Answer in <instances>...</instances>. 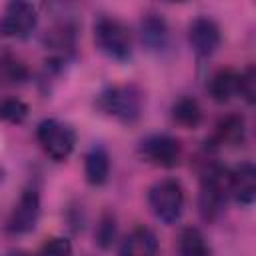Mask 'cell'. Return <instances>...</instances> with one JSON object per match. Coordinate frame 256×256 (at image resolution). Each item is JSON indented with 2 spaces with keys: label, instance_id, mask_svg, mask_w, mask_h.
Returning <instances> with one entry per match:
<instances>
[{
  "label": "cell",
  "instance_id": "obj_1",
  "mask_svg": "<svg viewBox=\"0 0 256 256\" xmlns=\"http://www.w3.org/2000/svg\"><path fill=\"white\" fill-rule=\"evenodd\" d=\"M96 106L100 112L122 124H136L144 110V92L136 84L106 86L96 96Z\"/></svg>",
  "mask_w": 256,
  "mask_h": 256
},
{
  "label": "cell",
  "instance_id": "obj_2",
  "mask_svg": "<svg viewBox=\"0 0 256 256\" xmlns=\"http://www.w3.org/2000/svg\"><path fill=\"white\" fill-rule=\"evenodd\" d=\"M230 198L228 186V168L220 164H206L200 178V194H198V210L202 220L214 222L222 216L226 202Z\"/></svg>",
  "mask_w": 256,
  "mask_h": 256
},
{
  "label": "cell",
  "instance_id": "obj_3",
  "mask_svg": "<svg viewBox=\"0 0 256 256\" xmlns=\"http://www.w3.org/2000/svg\"><path fill=\"white\" fill-rule=\"evenodd\" d=\"M94 42L96 48L110 60L126 62L132 58L134 52L132 34L128 26L116 16L102 14L94 20Z\"/></svg>",
  "mask_w": 256,
  "mask_h": 256
},
{
  "label": "cell",
  "instance_id": "obj_4",
  "mask_svg": "<svg viewBox=\"0 0 256 256\" xmlns=\"http://www.w3.org/2000/svg\"><path fill=\"white\" fill-rule=\"evenodd\" d=\"M184 202V188L176 178H162L148 188V206L152 214L164 224H174L180 220Z\"/></svg>",
  "mask_w": 256,
  "mask_h": 256
},
{
  "label": "cell",
  "instance_id": "obj_5",
  "mask_svg": "<svg viewBox=\"0 0 256 256\" xmlns=\"http://www.w3.org/2000/svg\"><path fill=\"white\" fill-rule=\"evenodd\" d=\"M36 140L54 162H64L76 148V130L58 118H46L36 126Z\"/></svg>",
  "mask_w": 256,
  "mask_h": 256
},
{
  "label": "cell",
  "instance_id": "obj_6",
  "mask_svg": "<svg viewBox=\"0 0 256 256\" xmlns=\"http://www.w3.org/2000/svg\"><path fill=\"white\" fill-rule=\"evenodd\" d=\"M138 154L144 162L158 168H174L182 160V144L176 136L166 132H154L140 140Z\"/></svg>",
  "mask_w": 256,
  "mask_h": 256
},
{
  "label": "cell",
  "instance_id": "obj_7",
  "mask_svg": "<svg viewBox=\"0 0 256 256\" xmlns=\"http://www.w3.org/2000/svg\"><path fill=\"white\" fill-rule=\"evenodd\" d=\"M42 212V202H40V192L36 186H26L12 206L8 218H6V232L10 236H22L28 234L36 228Z\"/></svg>",
  "mask_w": 256,
  "mask_h": 256
},
{
  "label": "cell",
  "instance_id": "obj_8",
  "mask_svg": "<svg viewBox=\"0 0 256 256\" xmlns=\"http://www.w3.org/2000/svg\"><path fill=\"white\" fill-rule=\"evenodd\" d=\"M38 24V10L30 2L14 0L6 4L0 16V36L12 40L28 38Z\"/></svg>",
  "mask_w": 256,
  "mask_h": 256
},
{
  "label": "cell",
  "instance_id": "obj_9",
  "mask_svg": "<svg viewBox=\"0 0 256 256\" xmlns=\"http://www.w3.org/2000/svg\"><path fill=\"white\" fill-rule=\"evenodd\" d=\"M222 42V32L216 20L210 16H196L188 26V44L200 58H210Z\"/></svg>",
  "mask_w": 256,
  "mask_h": 256
},
{
  "label": "cell",
  "instance_id": "obj_10",
  "mask_svg": "<svg viewBox=\"0 0 256 256\" xmlns=\"http://www.w3.org/2000/svg\"><path fill=\"white\" fill-rule=\"evenodd\" d=\"M230 198L242 206H252L256 200V166L252 162H240L228 168Z\"/></svg>",
  "mask_w": 256,
  "mask_h": 256
},
{
  "label": "cell",
  "instance_id": "obj_11",
  "mask_svg": "<svg viewBox=\"0 0 256 256\" xmlns=\"http://www.w3.org/2000/svg\"><path fill=\"white\" fill-rule=\"evenodd\" d=\"M140 42L150 52H164L170 44V28L160 12H146L138 24Z\"/></svg>",
  "mask_w": 256,
  "mask_h": 256
},
{
  "label": "cell",
  "instance_id": "obj_12",
  "mask_svg": "<svg viewBox=\"0 0 256 256\" xmlns=\"http://www.w3.org/2000/svg\"><path fill=\"white\" fill-rule=\"evenodd\" d=\"M118 256H158V238L146 226H136L120 242Z\"/></svg>",
  "mask_w": 256,
  "mask_h": 256
},
{
  "label": "cell",
  "instance_id": "obj_13",
  "mask_svg": "<svg viewBox=\"0 0 256 256\" xmlns=\"http://www.w3.org/2000/svg\"><path fill=\"white\" fill-rule=\"evenodd\" d=\"M110 154L104 146L94 144L84 154V176L92 186H104L110 178Z\"/></svg>",
  "mask_w": 256,
  "mask_h": 256
},
{
  "label": "cell",
  "instance_id": "obj_14",
  "mask_svg": "<svg viewBox=\"0 0 256 256\" xmlns=\"http://www.w3.org/2000/svg\"><path fill=\"white\" fill-rule=\"evenodd\" d=\"M238 86H240V72L234 68H220L208 84V92L214 102L226 104L238 96Z\"/></svg>",
  "mask_w": 256,
  "mask_h": 256
},
{
  "label": "cell",
  "instance_id": "obj_15",
  "mask_svg": "<svg viewBox=\"0 0 256 256\" xmlns=\"http://www.w3.org/2000/svg\"><path fill=\"white\" fill-rule=\"evenodd\" d=\"M244 140H246V122L240 114H228L220 118L214 130V138H212L214 144L234 148V146L244 144Z\"/></svg>",
  "mask_w": 256,
  "mask_h": 256
},
{
  "label": "cell",
  "instance_id": "obj_16",
  "mask_svg": "<svg viewBox=\"0 0 256 256\" xmlns=\"http://www.w3.org/2000/svg\"><path fill=\"white\" fill-rule=\"evenodd\" d=\"M170 116L178 126H182L186 130H194L202 124L204 112H202V106L196 98L180 96L178 100H174V104L170 108Z\"/></svg>",
  "mask_w": 256,
  "mask_h": 256
},
{
  "label": "cell",
  "instance_id": "obj_17",
  "mask_svg": "<svg viewBox=\"0 0 256 256\" xmlns=\"http://www.w3.org/2000/svg\"><path fill=\"white\" fill-rule=\"evenodd\" d=\"M176 256H212V248L196 226H186L178 234Z\"/></svg>",
  "mask_w": 256,
  "mask_h": 256
},
{
  "label": "cell",
  "instance_id": "obj_18",
  "mask_svg": "<svg viewBox=\"0 0 256 256\" xmlns=\"http://www.w3.org/2000/svg\"><path fill=\"white\" fill-rule=\"evenodd\" d=\"M0 78L6 84H24L30 78V68L18 54L4 50L0 52Z\"/></svg>",
  "mask_w": 256,
  "mask_h": 256
},
{
  "label": "cell",
  "instance_id": "obj_19",
  "mask_svg": "<svg viewBox=\"0 0 256 256\" xmlns=\"http://www.w3.org/2000/svg\"><path fill=\"white\" fill-rule=\"evenodd\" d=\"M116 236H118V222H116V216L114 212L106 210L102 212L98 224H96V230H94V242L96 246H100L102 250H108L114 242H116Z\"/></svg>",
  "mask_w": 256,
  "mask_h": 256
},
{
  "label": "cell",
  "instance_id": "obj_20",
  "mask_svg": "<svg viewBox=\"0 0 256 256\" xmlns=\"http://www.w3.org/2000/svg\"><path fill=\"white\" fill-rule=\"evenodd\" d=\"M28 104L16 96H8L0 100V120L8 124H22L28 118Z\"/></svg>",
  "mask_w": 256,
  "mask_h": 256
},
{
  "label": "cell",
  "instance_id": "obj_21",
  "mask_svg": "<svg viewBox=\"0 0 256 256\" xmlns=\"http://www.w3.org/2000/svg\"><path fill=\"white\" fill-rule=\"evenodd\" d=\"M36 256H72V244L64 236H52L40 246Z\"/></svg>",
  "mask_w": 256,
  "mask_h": 256
},
{
  "label": "cell",
  "instance_id": "obj_22",
  "mask_svg": "<svg viewBox=\"0 0 256 256\" xmlns=\"http://www.w3.org/2000/svg\"><path fill=\"white\" fill-rule=\"evenodd\" d=\"M238 96H242L248 104L256 102V68L254 66H248L244 72H240Z\"/></svg>",
  "mask_w": 256,
  "mask_h": 256
},
{
  "label": "cell",
  "instance_id": "obj_23",
  "mask_svg": "<svg viewBox=\"0 0 256 256\" xmlns=\"http://www.w3.org/2000/svg\"><path fill=\"white\" fill-rule=\"evenodd\" d=\"M4 256H32L30 252H26V250H20V248H16V250H8Z\"/></svg>",
  "mask_w": 256,
  "mask_h": 256
}]
</instances>
